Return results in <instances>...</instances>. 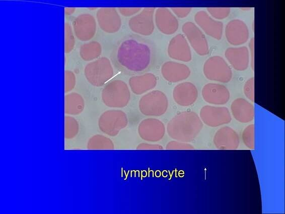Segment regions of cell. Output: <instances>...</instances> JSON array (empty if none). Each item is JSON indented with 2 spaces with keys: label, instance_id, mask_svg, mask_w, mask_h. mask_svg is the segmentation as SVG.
<instances>
[{
  "label": "cell",
  "instance_id": "6da1fadb",
  "mask_svg": "<svg viewBox=\"0 0 285 214\" xmlns=\"http://www.w3.org/2000/svg\"><path fill=\"white\" fill-rule=\"evenodd\" d=\"M151 51L149 46L134 39H127L120 45L117 53L119 63L127 70L140 72L150 65Z\"/></svg>",
  "mask_w": 285,
  "mask_h": 214
},
{
  "label": "cell",
  "instance_id": "7a4b0ae2",
  "mask_svg": "<svg viewBox=\"0 0 285 214\" xmlns=\"http://www.w3.org/2000/svg\"><path fill=\"white\" fill-rule=\"evenodd\" d=\"M202 128L203 123L196 113L185 111L177 114L169 121L167 132L173 139L188 143L194 140Z\"/></svg>",
  "mask_w": 285,
  "mask_h": 214
},
{
  "label": "cell",
  "instance_id": "3957f363",
  "mask_svg": "<svg viewBox=\"0 0 285 214\" xmlns=\"http://www.w3.org/2000/svg\"><path fill=\"white\" fill-rule=\"evenodd\" d=\"M103 102L107 106L122 108L130 99V91L127 84L121 80H114L107 83L101 92Z\"/></svg>",
  "mask_w": 285,
  "mask_h": 214
},
{
  "label": "cell",
  "instance_id": "277c9868",
  "mask_svg": "<svg viewBox=\"0 0 285 214\" xmlns=\"http://www.w3.org/2000/svg\"><path fill=\"white\" fill-rule=\"evenodd\" d=\"M84 75L90 84L101 87L113 77L114 70L109 59L103 57L88 63L85 67Z\"/></svg>",
  "mask_w": 285,
  "mask_h": 214
},
{
  "label": "cell",
  "instance_id": "5b68a950",
  "mask_svg": "<svg viewBox=\"0 0 285 214\" xmlns=\"http://www.w3.org/2000/svg\"><path fill=\"white\" fill-rule=\"evenodd\" d=\"M168 98L162 91L155 90L144 95L138 102V108L142 114L150 117H160L167 111Z\"/></svg>",
  "mask_w": 285,
  "mask_h": 214
},
{
  "label": "cell",
  "instance_id": "8992f818",
  "mask_svg": "<svg viewBox=\"0 0 285 214\" xmlns=\"http://www.w3.org/2000/svg\"><path fill=\"white\" fill-rule=\"evenodd\" d=\"M203 73L209 80L220 83H228L232 78V71L222 57L213 56L208 58L203 66Z\"/></svg>",
  "mask_w": 285,
  "mask_h": 214
},
{
  "label": "cell",
  "instance_id": "52a82bcc",
  "mask_svg": "<svg viewBox=\"0 0 285 214\" xmlns=\"http://www.w3.org/2000/svg\"><path fill=\"white\" fill-rule=\"evenodd\" d=\"M127 124L126 114L119 110H110L104 112L98 120L99 129L104 134L111 137L116 136Z\"/></svg>",
  "mask_w": 285,
  "mask_h": 214
},
{
  "label": "cell",
  "instance_id": "ba28073f",
  "mask_svg": "<svg viewBox=\"0 0 285 214\" xmlns=\"http://www.w3.org/2000/svg\"><path fill=\"white\" fill-rule=\"evenodd\" d=\"M155 8H145L128 21L130 29L135 33L150 36L155 29Z\"/></svg>",
  "mask_w": 285,
  "mask_h": 214
},
{
  "label": "cell",
  "instance_id": "9c48e42d",
  "mask_svg": "<svg viewBox=\"0 0 285 214\" xmlns=\"http://www.w3.org/2000/svg\"><path fill=\"white\" fill-rule=\"evenodd\" d=\"M183 35L196 53L205 56L209 52L207 39L202 31L192 22L188 21L182 26Z\"/></svg>",
  "mask_w": 285,
  "mask_h": 214
},
{
  "label": "cell",
  "instance_id": "30bf717a",
  "mask_svg": "<svg viewBox=\"0 0 285 214\" xmlns=\"http://www.w3.org/2000/svg\"><path fill=\"white\" fill-rule=\"evenodd\" d=\"M199 117L202 123L210 127H216L229 123L232 117L225 106L206 105L201 108Z\"/></svg>",
  "mask_w": 285,
  "mask_h": 214
},
{
  "label": "cell",
  "instance_id": "8fae6325",
  "mask_svg": "<svg viewBox=\"0 0 285 214\" xmlns=\"http://www.w3.org/2000/svg\"><path fill=\"white\" fill-rule=\"evenodd\" d=\"M166 132L164 123L155 118H147L142 120L138 126L139 137L148 142H156L161 140Z\"/></svg>",
  "mask_w": 285,
  "mask_h": 214
},
{
  "label": "cell",
  "instance_id": "7c38bea8",
  "mask_svg": "<svg viewBox=\"0 0 285 214\" xmlns=\"http://www.w3.org/2000/svg\"><path fill=\"white\" fill-rule=\"evenodd\" d=\"M73 31L77 38L82 41H87L95 35L97 29L95 18L91 14H81L73 22Z\"/></svg>",
  "mask_w": 285,
  "mask_h": 214
},
{
  "label": "cell",
  "instance_id": "4fadbf2b",
  "mask_svg": "<svg viewBox=\"0 0 285 214\" xmlns=\"http://www.w3.org/2000/svg\"><path fill=\"white\" fill-rule=\"evenodd\" d=\"M225 35L227 41L234 46L245 43L249 37V31L246 24L242 20L230 21L225 27Z\"/></svg>",
  "mask_w": 285,
  "mask_h": 214
},
{
  "label": "cell",
  "instance_id": "5bb4252c",
  "mask_svg": "<svg viewBox=\"0 0 285 214\" xmlns=\"http://www.w3.org/2000/svg\"><path fill=\"white\" fill-rule=\"evenodd\" d=\"M97 20L102 30L107 33L118 32L122 25L121 19L114 8H101L96 13Z\"/></svg>",
  "mask_w": 285,
  "mask_h": 214
},
{
  "label": "cell",
  "instance_id": "9a60e30c",
  "mask_svg": "<svg viewBox=\"0 0 285 214\" xmlns=\"http://www.w3.org/2000/svg\"><path fill=\"white\" fill-rule=\"evenodd\" d=\"M196 25L206 35L215 39H221L223 33V24L212 18L206 12L198 11L194 16Z\"/></svg>",
  "mask_w": 285,
  "mask_h": 214
},
{
  "label": "cell",
  "instance_id": "2e32d148",
  "mask_svg": "<svg viewBox=\"0 0 285 214\" xmlns=\"http://www.w3.org/2000/svg\"><path fill=\"white\" fill-rule=\"evenodd\" d=\"M167 52L171 59L183 62H189L192 59L190 45L183 34H178L170 40Z\"/></svg>",
  "mask_w": 285,
  "mask_h": 214
},
{
  "label": "cell",
  "instance_id": "e0dca14e",
  "mask_svg": "<svg viewBox=\"0 0 285 214\" xmlns=\"http://www.w3.org/2000/svg\"><path fill=\"white\" fill-rule=\"evenodd\" d=\"M203 100L214 105H223L227 103L230 98L229 89L223 84L208 83L205 84L201 90Z\"/></svg>",
  "mask_w": 285,
  "mask_h": 214
},
{
  "label": "cell",
  "instance_id": "ac0fdd59",
  "mask_svg": "<svg viewBox=\"0 0 285 214\" xmlns=\"http://www.w3.org/2000/svg\"><path fill=\"white\" fill-rule=\"evenodd\" d=\"M155 23L158 29L163 34L171 35L179 27V22L175 15L167 8H159L155 10Z\"/></svg>",
  "mask_w": 285,
  "mask_h": 214
},
{
  "label": "cell",
  "instance_id": "d6986e66",
  "mask_svg": "<svg viewBox=\"0 0 285 214\" xmlns=\"http://www.w3.org/2000/svg\"><path fill=\"white\" fill-rule=\"evenodd\" d=\"M197 97V89L190 82L180 83L175 86L173 90V99L180 106H190L195 103Z\"/></svg>",
  "mask_w": 285,
  "mask_h": 214
},
{
  "label": "cell",
  "instance_id": "ffe728a7",
  "mask_svg": "<svg viewBox=\"0 0 285 214\" xmlns=\"http://www.w3.org/2000/svg\"><path fill=\"white\" fill-rule=\"evenodd\" d=\"M213 142L218 149L234 150L239 147L240 139L233 129L229 126H224L215 134Z\"/></svg>",
  "mask_w": 285,
  "mask_h": 214
},
{
  "label": "cell",
  "instance_id": "44dd1931",
  "mask_svg": "<svg viewBox=\"0 0 285 214\" xmlns=\"http://www.w3.org/2000/svg\"><path fill=\"white\" fill-rule=\"evenodd\" d=\"M163 77L167 81L176 83L186 79L191 74L190 68L185 64L174 61L165 62L161 68Z\"/></svg>",
  "mask_w": 285,
  "mask_h": 214
},
{
  "label": "cell",
  "instance_id": "7402d4cb",
  "mask_svg": "<svg viewBox=\"0 0 285 214\" xmlns=\"http://www.w3.org/2000/svg\"><path fill=\"white\" fill-rule=\"evenodd\" d=\"M225 56L230 65L237 71H244L249 66V50L245 46L229 47L225 51Z\"/></svg>",
  "mask_w": 285,
  "mask_h": 214
},
{
  "label": "cell",
  "instance_id": "603a6c76",
  "mask_svg": "<svg viewBox=\"0 0 285 214\" xmlns=\"http://www.w3.org/2000/svg\"><path fill=\"white\" fill-rule=\"evenodd\" d=\"M231 110L234 118L240 123H249L254 118V106L245 98H237L234 99L231 103Z\"/></svg>",
  "mask_w": 285,
  "mask_h": 214
},
{
  "label": "cell",
  "instance_id": "cb8c5ba5",
  "mask_svg": "<svg viewBox=\"0 0 285 214\" xmlns=\"http://www.w3.org/2000/svg\"><path fill=\"white\" fill-rule=\"evenodd\" d=\"M157 83V77L152 73L132 76L128 80L131 91L136 95H141L152 90Z\"/></svg>",
  "mask_w": 285,
  "mask_h": 214
},
{
  "label": "cell",
  "instance_id": "d4e9b609",
  "mask_svg": "<svg viewBox=\"0 0 285 214\" xmlns=\"http://www.w3.org/2000/svg\"><path fill=\"white\" fill-rule=\"evenodd\" d=\"M85 107L83 97L79 93L72 92L64 97V112L68 115H77L81 114Z\"/></svg>",
  "mask_w": 285,
  "mask_h": 214
},
{
  "label": "cell",
  "instance_id": "484cf974",
  "mask_svg": "<svg viewBox=\"0 0 285 214\" xmlns=\"http://www.w3.org/2000/svg\"><path fill=\"white\" fill-rule=\"evenodd\" d=\"M102 46L96 41H92L82 45L80 48V56L85 61H93L99 58L102 53Z\"/></svg>",
  "mask_w": 285,
  "mask_h": 214
},
{
  "label": "cell",
  "instance_id": "4316f807",
  "mask_svg": "<svg viewBox=\"0 0 285 214\" xmlns=\"http://www.w3.org/2000/svg\"><path fill=\"white\" fill-rule=\"evenodd\" d=\"M87 148L91 150H112L114 149L112 141L108 137L97 134L92 136L88 140Z\"/></svg>",
  "mask_w": 285,
  "mask_h": 214
},
{
  "label": "cell",
  "instance_id": "83f0119b",
  "mask_svg": "<svg viewBox=\"0 0 285 214\" xmlns=\"http://www.w3.org/2000/svg\"><path fill=\"white\" fill-rule=\"evenodd\" d=\"M79 124L74 117L66 116L64 118V136L67 139L74 138L79 132Z\"/></svg>",
  "mask_w": 285,
  "mask_h": 214
},
{
  "label": "cell",
  "instance_id": "f1b7e54d",
  "mask_svg": "<svg viewBox=\"0 0 285 214\" xmlns=\"http://www.w3.org/2000/svg\"><path fill=\"white\" fill-rule=\"evenodd\" d=\"M254 131V124H251L245 127L242 134L244 144L250 149L255 148Z\"/></svg>",
  "mask_w": 285,
  "mask_h": 214
},
{
  "label": "cell",
  "instance_id": "f546056e",
  "mask_svg": "<svg viewBox=\"0 0 285 214\" xmlns=\"http://www.w3.org/2000/svg\"><path fill=\"white\" fill-rule=\"evenodd\" d=\"M64 32V50L65 53H69L74 48L75 40L73 30L70 24L68 22L65 23Z\"/></svg>",
  "mask_w": 285,
  "mask_h": 214
},
{
  "label": "cell",
  "instance_id": "4dcf8cb0",
  "mask_svg": "<svg viewBox=\"0 0 285 214\" xmlns=\"http://www.w3.org/2000/svg\"><path fill=\"white\" fill-rule=\"evenodd\" d=\"M206 9L212 18L219 21L226 19L231 13L229 7H208Z\"/></svg>",
  "mask_w": 285,
  "mask_h": 214
},
{
  "label": "cell",
  "instance_id": "1f68e13d",
  "mask_svg": "<svg viewBox=\"0 0 285 214\" xmlns=\"http://www.w3.org/2000/svg\"><path fill=\"white\" fill-rule=\"evenodd\" d=\"M254 83V77H251L245 82L243 87L245 96L253 102L255 100Z\"/></svg>",
  "mask_w": 285,
  "mask_h": 214
},
{
  "label": "cell",
  "instance_id": "d6a6232c",
  "mask_svg": "<svg viewBox=\"0 0 285 214\" xmlns=\"http://www.w3.org/2000/svg\"><path fill=\"white\" fill-rule=\"evenodd\" d=\"M166 149L168 150H191L194 149V147L188 143L174 140L169 141L167 144Z\"/></svg>",
  "mask_w": 285,
  "mask_h": 214
},
{
  "label": "cell",
  "instance_id": "836d02e7",
  "mask_svg": "<svg viewBox=\"0 0 285 214\" xmlns=\"http://www.w3.org/2000/svg\"><path fill=\"white\" fill-rule=\"evenodd\" d=\"M65 78V92L68 93L72 90L76 85V76L71 71L66 70L64 73Z\"/></svg>",
  "mask_w": 285,
  "mask_h": 214
},
{
  "label": "cell",
  "instance_id": "e575fe53",
  "mask_svg": "<svg viewBox=\"0 0 285 214\" xmlns=\"http://www.w3.org/2000/svg\"><path fill=\"white\" fill-rule=\"evenodd\" d=\"M171 9L175 16L181 19L186 17L192 10L189 7H174Z\"/></svg>",
  "mask_w": 285,
  "mask_h": 214
},
{
  "label": "cell",
  "instance_id": "d590c367",
  "mask_svg": "<svg viewBox=\"0 0 285 214\" xmlns=\"http://www.w3.org/2000/svg\"><path fill=\"white\" fill-rule=\"evenodd\" d=\"M119 13L124 16V17H132L137 13H138L141 10V8H119L118 9Z\"/></svg>",
  "mask_w": 285,
  "mask_h": 214
},
{
  "label": "cell",
  "instance_id": "8d00e7d4",
  "mask_svg": "<svg viewBox=\"0 0 285 214\" xmlns=\"http://www.w3.org/2000/svg\"><path fill=\"white\" fill-rule=\"evenodd\" d=\"M137 150H162L163 146L158 144L141 143L136 147Z\"/></svg>",
  "mask_w": 285,
  "mask_h": 214
},
{
  "label": "cell",
  "instance_id": "74e56055",
  "mask_svg": "<svg viewBox=\"0 0 285 214\" xmlns=\"http://www.w3.org/2000/svg\"><path fill=\"white\" fill-rule=\"evenodd\" d=\"M249 53L250 56V62L251 68L253 71L254 70V38L252 37L249 42Z\"/></svg>",
  "mask_w": 285,
  "mask_h": 214
},
{
  "label": "cell",
  "instance_id": "f35d334b",
  "mask_svg": "<svg viewBox=\"0 0 285 214\" xmlns=\"http://www.w3.org/2000/svg\"><path fill=\"white\" fill-rule=\"evenodd\" d=\"M65 14L66 15H72L75 11V8H65Z\"/></svg>",
  "mask_w": 285,
  "mask_h": 214
}]
</instances>
